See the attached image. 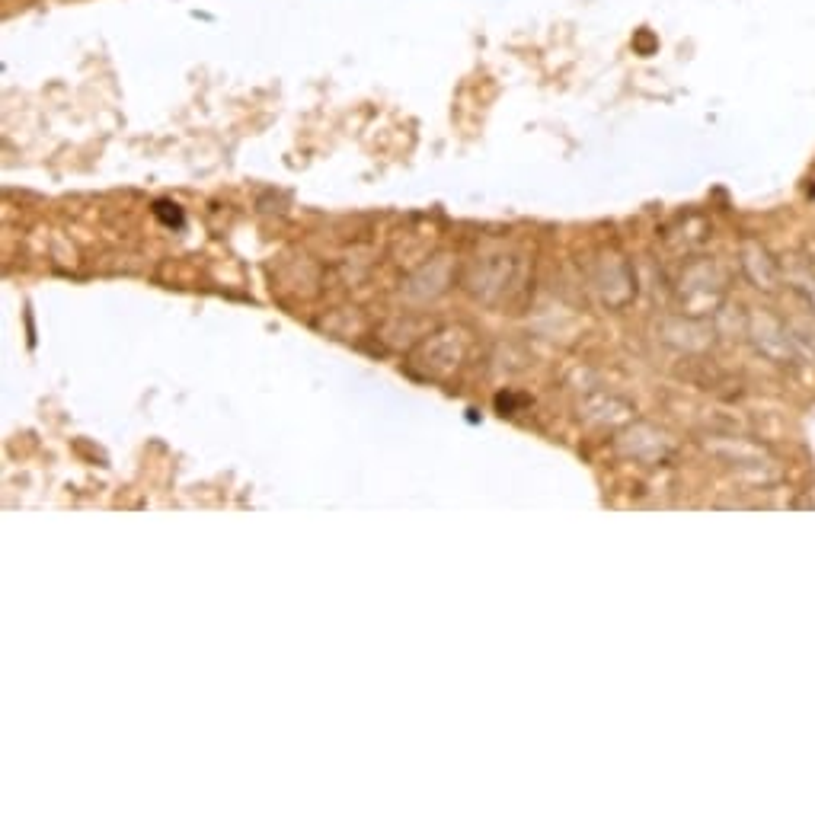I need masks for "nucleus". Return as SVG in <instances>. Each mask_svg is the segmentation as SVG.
I'll list each match as a JSON object with an SVG mask.
<instances>
[{"label": "nucleus", "instance_id": "nucleus-2", "mask_svg": "<svg viewBox=\"0 0 815 815\" xmlns=\"http://www.w3.org/2000/svg\"><path fill=\"white\" fill-rule=\"evenodd\" d=\"M806 250H809V259H806V263H809V266H812V272H815V237L806 243Z\"/></svg>", "mask_w": 815, "mask_h": 815}, {"label": "nucleus", "instance_id": "nucleus-1", "mask_svg": "<svg viewBox=\"0 0 815 815\" xmlns=\"http://www.w3.org/2000/svg\"><path fill=\"white\" fill-rule=\"evenodd\" d=\"M752 250H755V256L745 253V269H761V288L774 291L780 285V266L768 256V250L758 247V243H752Z\"/></svg>", "mask_w": 815, "mask_h": 815}]
</instances>
